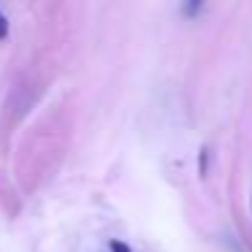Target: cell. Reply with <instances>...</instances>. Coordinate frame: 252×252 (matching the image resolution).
I'll use <instances>...</instances> for the list:
<instances>
[{
	"label": "cell",
	"mask_w": 252,
	"mask_h": 252,
	"mask_svg": "<svg viewBox=\"0 0 252 252\" xmlns=\"http://www.w3.org/2000/svg\"><path fill=\"white\" fill-rule=\"evenodd\" d=\"M109 250H111V252H133L130 247L125 244V241H117V239H114V241H109Z\"/></svg>",
	"instance_id": "obj_1"
},
{
	"label": "cell",
	"mask_w": 252,
	"mask_h": 252,
	"mask_svg": "<svg viewBox=\"0 0 252 252\" xmlns=\"http://www.w3.org/2000/svg\"><path fill=\"white\" fill-rule=\"evenodd\" d=\"M6 35H8V19L3 17V14H0V41L6 38Z\"/></svg>",
	"instance_id": "obj_2"
},
{
	"label": "cell",
	"mask_w": 252,
	"mask_h": 252,
	"mask_svg": "<svg viewBox=\"0 0 252 252\" xmlns=\"http://www.w3.org/2000/svg\"><path fill=\"white\" fill-rule=\"evenodd\" d=\"M201 174H206V149H201Z\"/></svg>",
	"instance_id": "obj_3"
}]
</instances>
